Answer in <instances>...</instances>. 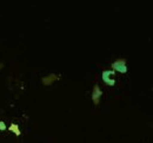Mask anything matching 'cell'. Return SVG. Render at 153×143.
I'll list each match as a JSON object with an SVG mask.
<instances>
[{"label":"cell","instance_id":"5b68a950","mask_svg":"<svg viewBox=\"0 0 153 143\" xmlns=\"http://www.w3.org/2000/svg\"><path fill=\"white\" fill-rule=\"evenodd\" d=\"M8 130H10V131H12L16 136H20V135H21V131H20V129H19V125H18L17 123H12V124L10 125Z\"/></svg>","mask_w":153,"mask_h":143},{"label":"cell","instance_id":"7a4b0ae2","mask_svg":"<svg viewBox=\"0 0 153 143\" xmlns=\"http://www.w3.org/2000/svg\"><path fill=\"white\" fill-rule=\"evenodd\" d=\"M114 75H115L114 70H112V71H110V70H105V71H102V75H101L102 82L105 83L106 85L113 86V85L115 84V79L114 78H112V76H114Z\"/></svg>","mask_w":153,"mask_h":143},{"label":"cell","instance_id":"8992f818","mask_svg":"<svg viewBox=\"0 0 153 143\" xmlns=\"http://www.w3.org/2000/svg\"><path fill=\"white\" fill-rule=\"evenodd\" d=\"M5 130H6V124L5 122L0 121V131H5Z\"/></svg>","mask_w":153,"mask_h":143},{"label":"cell","instance_id":"52a82bcc","mask_svg":"<svg viewBox=\"0 0 153 143\" xmlns=\"http://www.w3.org/2000/svg\"><path fill=\"white\" fill-rule=\"evenodd\" d=\"M2 67H4V64H2V63H1V61H0V70H1V69H2Z\"/></svg>","mask_w":153,"mask_h":143},{"label":"cell","instance_id":"3957f363","mask_svg":"<svg viewBox=\"0 0 153 143\" xmlns=\"http://www.w3.org/2000/svg\"><path fill=\"white\" fill-rule=\"evenodd\" d=\"M101 96H102V91H101L100 86L99 85H94L93 86V90H92V95H91V98H92L94 105H98L100 103Z\"/></svg>","mask_w":153,"mask_h":143},{"label":"cell","instance_id":"277c9868","mask_svg":"<svg viewBox=\"0 0 153 143\" xmlns=\"http://www.w3.org/2000/svg\"><path fill=\"white\" fill-rule=\"evenodd\" d=\"M58 79H59V77H58L56 73H50V75L42 77L41 78V82H42V84L45 86H50V85H52L54 82H57Z\"/></svg>","mask_w":153,"mask_h":143},{"label":"cell","instance_id":"6da1fadb","mask_svg":"<svg viewBox=\"0 0 153 143\" xmlns=\"http://www.w3.org/2000/svg\"><path fill=\"white\" fill-rule=\"evenodd\" d=\"M112 70H114L115 72H119V73H123L125 75L127 72V63H126V59L124 58H119L112 63L111 65Z\"/></svg>","mask_w":153,"mask_h":143}]
</instances>
